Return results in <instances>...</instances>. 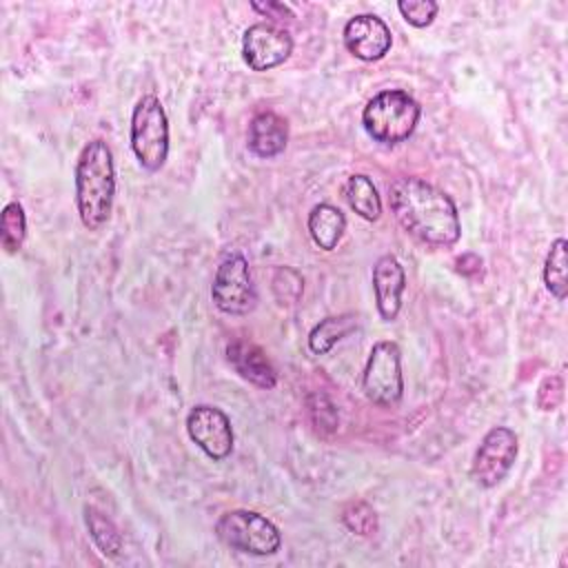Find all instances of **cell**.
I'll return each mask as SVG.
<instances>
[{
  "instance_id": "cell-4",
  "label": "cell",
  "mask_w": 568,
  "mask_h": 568,
  "mask_svg": "<svg viewBox=\"0 0 568 568\" xmlns=\"http://www.w3.org/2000/svg\"><path fill=\"white\" fill-rule=\"evenodd\" d=\"M131 149L135 160L149 173L164 166L169 155V120L155 95H142L131 113Z\"/></svg>"
},
{
  "instance_id": "cell-2",
  "label": "cell",
  "mask_w": 568,
  "mask_h": 568,
  "mask_svg": "<svg viewBox=\"0 0 568 568\" xmlns=\"http://www.w3.org/2000/svg\"><path fill=\"white\" fill-rule=\"evenodd\" d=\"M113 197V153L104 140H91L82 146L75 162V206L80 222L89 231L102 229L111 217Z\"/></svg>"
},
{
  "instance_id": "cell-14",
  "label": "cell",
  "mask_w": 568,
  "mask_h": 568,
  "mask_svg": "<svg viewBox=\"0 0 568 568\" xmlns=\"http://www.w3.org/2000/svg\"><path fill=\"white\" fill-rule=\"evenodd\" d=\"M248 149L262 158H275L286 149L288 142V124L282 115L273 111H260L248 122V135H246Z\"/></svg>"
},
{
  "instance_id": "cell-10",
  "label": "cell",
  "mask_w": 568,
  "mask_h": 568,
  "mask_svg": "<svg viewBox=\"0 0 568 568\" xmlns=\"http://www.w3.org/2000/svg\"><path fill=\"white\" fill-rule=\"evenodd\" d=\"M186 433L195 442V446L213 462L226 459L233 450L231 419L224 410L211 404H197L189 410Z\"/></svg>"
},
{
  "instance_id": "cell-22",
  "label": "cell",
  "mask_w": 568,
  "mask_h": 568,
  "mask_svg": "<svg viewBox=\"0 0 568 568\" xmlns=\"http://www.w3.org/2000/svg\"><path fill=\"white\" fill-rule=\"evenodd\" d=\"M304 291V280L288 266H277L273 273V293L280 304H295Z\"/></svg>"
},
{
  "instance_id": "cell-25",
  "label": "cell",
  "mask_w": 568,
  "mask_h": 568,
  "mask_svg": "<svg viewBox=\"0 0 568 568\" xmlns=\"http://www.w3.org/2000/svg\"><path fill=\"white\" fill-rule=\"evenodd\" d=\"M251 7H253V11L264 13L266 18H275V20L293 18V11L284 2H251Z\"/></svg>"
},
{
  "instance_id": "cell-26",
  "label": "cell",
  "mask_w": 568,
  "mask_h": 568,
  "mask_svg": "<svg viewBox=\"0 0 568 568\" xmlns=\"http://www.w3.org/2000/svg\"><path fill=\"white\" fill-rule=\"evenodd\" d=\"M564 390V384L557 375H550V377H544V382L539 384V390H537V399L546 397V395H552V399L559 404L561 402V393Z\"/></svg>"
},
{
  "instance_id": "cell-6",
  "label": "cell",
  "mask_w": 568,
  "mask_h": 568,
  "mask_svg": "<svg viewBox=\"0 0 568 568\" xmlns=\"http://www.w3.org/2000/svg\"><path fill=\"white\" fill-rule=\"evenodd\" d=\"M364 395L382 406L390 408L399 404L404 395V375H402V353L395 342H377L366 359L362 375Z\"/></svg>"
},
{
  "instance_id": "cell-3",
  "label": "cell",
  "mask_w": 568,
  "mask_h": 568,
  "mask_svg": "<svg viewBox=\"0 0 568 568\" xmlns=\"http://www.w3.org/2000/svg\"><path fill=\"white\" fill-rule=\"evenodd\" d=\"M422 106L404 89H384L373 95L364 111V131L379 144H399L408 140L419 122Z\"/></svg>"
},
{
  "instance_id": "cell-8",
  "label": "cell",
  "mask_w": 568,
  "mask_h": 568,
  "mask_svg": "<svg viewBox=\"0 0 568 568\" xmlns=\"http://www.w3.org/2000/svg\"><path fill=\"white\" fill-rule=\"evenodd\" d=\"M517 450L519 444L515 430L506 426H493L481 437L470 464V475L475 484H479L481 488H495L497 484H501L517 459Z\"/></svg>"
},
{
  "instance_id": "cell-21",
  "label": "cell",
  "mask_w": 568,
  "mask_h": 568,
  "mask_svg": "<svg viewBox=\"0 0 568 568\" xmlns=\"http://www.w3.org/2000/svg\"><path fill=\"white\" fill-rule=\"evenodd\" d=\"M342 524L355 532V535H362V537H371L377 532V513L373 510L371 504L362 501V499H355V501H348L344 508H342Z\"/></svg>"
},
{
  "instance_id": "cell-5",
  "label": "cell",
  "mask_w": 568,
  "mask_h": 568,
  "mask_svg": "<svg viewBox=\"0 0 568 568\" xmlns=\"http://www.w3.org/2000/svg\"><path fill=\"white\" fill-rule=\"evenodd\" d=\"M215 535L229 548L246 555H275L282 546L277 526L255 510H229L215 524Z\"/></svg>"
},
{
  "instance_id": "cell-20",
  "label": "cell",
  "mask_w": 568,
  "mask_h": 568,
  "mask_svg": "<svg viewBox=\"0 0 568 568\" xmlns=\"http://www.w3.org/2000/svg\"><path fill=\"white\" fill-rule=\"evenodd\" d=\"M27 237V215L20 202H9L0 215V242L7 253H18Z\"/></svg>"
},
{
  "instance_id": "cell-7",
  "label": "cell",
  "mask_w": 568,
  "mask_h": 568,
  "mask_svg": "<svg viewBox=\"0 0 568 568\" xmlns=\"http://www.w3.org/2000/svg\"><path fill=\"white\" fill-rule=\"evenodd\" d=\"M211 300L226 315H246L255 308L257 291L242 253H229L220 262L211 284Z\"/></svg>"
},
{
  "instance_id": "cell-9",
  "label": "cell",
  "mask_w": 568,
  "mask_h": 568,
  "mask_svg": "<svg viewBox=\"0 0 568 568\" xmlns=\"http://www.w3.org/2000/svg\"><path fill=\"white\" fill-rule=\"evenodd\" d=\"M293 53L291 33L275 22H255L242 36V58L251 71H271Z\"/></svg>"
},
{
  "instance_id": "cell-13",
  "label": "cell",
  "mask_w": 568,
  "mask_h": 568,
  "mask_svg": "<svg viewBox=\"0 0 568 568\" xmlns=\"http://www.w3.org/2000/svg\"><path fill=\"white\" fill-rule=\"evenodd\" d=\"M226 359L240 377L248 379L251 384H255L260 388L268 390L277 384V373H275L271 359L257 344H253L248 339L229 342Z\"/></svg>"
},
{
  "instance_id": "cell-12",
  "label": "cell",
  "mask_w": 568,
  "mask_h": 568,
  "mask_svg": "<svg viewBox=\"0 0 568 568\" xmlns=\"http://www.w3.org/2000/svg\"><path fill=\"white\" fill-rule=\"evenodd\" d=\"M373 291L382 320L393 322L399 315L406 291V273L395 255H382L373 264Z\"/></svg>"
},
{
  "instance_id": "cell-1",
  "label": "cell",
  "mask_w": 568,
  "mask_h": 568,
  "mask_svg": "<svg viewBox=\"0 0 568 568\" xmlns=\"http://www.w3.org/2000/svg\"><path fill=\"white\" fill-rule=\"evenodd\" d=\"M388 204L399 226L426 246L448 248L462 235L459 213L450 195L422 178L390 182Z\"/></svg>"
},
{
  "instance_id": "cell-23",
  "label": "cell",
  "mask_w": 568,
  "mask_h": 568,
  "mask_svg": "<svg viewBox=\"0 0 568 568\" xmlns=\"http://www.w3.org/2000/svg\"><path fill=\"white\" fill-rule=\"evenodd\" d=\"M397 9L408 24L424 29L435 20L439 4L435 0H402L397 2Z\"/></svg>"
},
{
  "instance_id": "cell-17",
  "label": "cell",
  "mask_w": 568,
  "mask_h": 568,
  "mask_svg": "<svg viewBox=\"0 0 568 568\" xmlns=\"http://www.w3.org/2000/svg\"><path fill=\"white\" fill-rule=\"evenodd\" d=\"M357 326V317L346 313V315H331L324 317L322 322H317L311 333H308V348L315 355H324L328 353L339 339H344L351 331H355Z\"/></svg>"
},
{
  "instance_id": "cell-18",
  "label": "cell",
  "mask_w": 568,
  "mask_h": 568,
  "mask_svg": "<svg viewBox=\"0 0 568 568\" xmlns=\"http://www.w3.org/2000/svg\"><path fill=\"white\" fill-rule=\"evenodd\" d=\"M568 242L564 237H557L546 255L544 262V284L548 293L557 300L564 302L568 293V280H566V266H568Z\"/></svg>"
},
{
  "instance_id": "cell-11",
  "label": "cell",
  "mask_w": 568,
  "mask_h": 568,
  "mask_svg": "<svg viewBox=\"0 0 568 568\" xmlns=\"http://www.w3.org/2000/svg\"><path fill=\"white\" fill-rule=\"evenodd\" d=\"M342 38H344V47L348 49V53H353L357 60H364V62L382 60L390 51V44H393L388 24L373 13L353 16L344 24Z\"/></svg>"
},
{
  "instance_id": "cell-15",
  "label": "cell",
  "mask_w": 568,
  "mask_h": 568,
  "mask_svg": "<svg viewBox=\"0 0 568 568\" xmlns=\"http://www.w3.org/2000/svg\"><path fill=\"white\" fill-rule=\"evenodd\" d=\"M306 226H308V233H311V240L315 242V246H320L322 251H333V248H337V244L346 231V217L337 206L322 202L311 209Z\"/></svg>"
},
{
  "instance_id": "cell-19",
  "label": "cell",
  "mask_w": 568,
  "mask_h": 568,
  "mask_svg": "<svg viewBox=\"0 0 568 568\" xmlns=\"http://www.w3.org/2000/svg\"><path fill=\"white\" fill-rule=\"evenodd\" d=\"M84 521L102 555L118 557L122 552V535L104 513L93 506H84Z\"/></svg>"
},
{
  "instance_id": "cell-24",
  "label": "cell",
  "mask_w": 568,
  "mask_h": 568,
  "mask_svg": "<svg viewBox=\"0 0 568 568\" xmlns=\"http://www.w3.org/2000/svg\"><path fill=\"white\" fill-rule=\"evenodd\" d=\"M308 413H311L313 424L317 428H322V430H335L337 428V408L326 395L313 393L308 397Z\"/></svg>"
},
{
  "instance_id": "cell-16",
  "label": "cell",
  "mask_w": 568,
  "mask_h": 568,
  "mask_svg": "<svg viewBox=\"0 0 568 568\" xmlns=\"http://www.w3.org/2000/svg\"><path fill=\"white\" fill-rule=\"evenodd\" d=\"M342 195L346 200V204L364 220L375 222L382 215V200L377 193V186L373 184V180L364 173H353L344 186H342Z\"/></svg>"
}]
</instances>
